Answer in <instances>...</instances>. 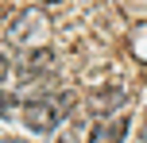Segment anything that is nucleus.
Masks as SVG:
<instances>
[{"instance_id": "39448f33", "label": "nucleus", "mask_w": 147, "mask_h": 143, "mask_svg": "<svg viewBox=\"0 0 147 143\" xmlns=\"http://www.w3.org/2000/svg\"><path fill=\"white\" fill-rule=\"evenodd\" d=\"M4 77H8V58L0 54V81H4Z\"/></svg>"}, {"instance_id": "7ed1b4c3", "label": "nucleus", "mask_w": 147, "mask_h": 143, "mask_svg": "<svg viewBox=\"0 0 147 143\" xmlns=\"http://www.w3.org/2000/svg\"><path fill=\"white\" fill-rule=\"evenodd\" d=\"M51 50H47V46H43V50H35V54H27V62H23V70H27V74H35V70H47V66H51Z\"/></svg>"}, {"instance_id": "f257e3e1", "label": "nucleus", "mask_w": 147, "mask_h": 143, "mask_svg": "<svg viewBox=\"0 0 147 143\" xmlns=\"http://www.w3.org/2000/svg\"><path fill=\"white\" fill-rule=\"evenodd\" d=\"M70 108V97H43V101H27L23 105V124L31 132H54L62 120V112Z\"/></svg>"}, {"instance_id": "f03ea898", "label": "nucleus", "mask_w": 147, "mask_h": 143, "mask_svg": "<svg viewBox=\"0 0 147 143\" xmlns=\"http://www.w3.org/2000/svg\"><path fill=\"white\" fill-rule=\"evenodd\" d=\"M124 132H128V116L124 112H109V116H101V124L93 128L89 143H120Z\"/></svg>"}, {"instance_id": "20e7f679", "label": "nucleus", "mask_w": 147, "mask_h": 143, "mask_svg": "<svg viewBox=\"0 0 147 143\" xmlns=\"http://www.w3.org/2000/svg\"><path fill=\"white\" fill-rule=\"evenodd\" d=\"M12 105H16V101L8 97V93H0V116H4V112H8V108H12Z\"/></svg>"}]
</instances>
